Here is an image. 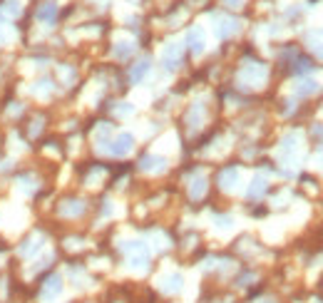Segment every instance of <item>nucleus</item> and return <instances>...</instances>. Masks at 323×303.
Segmentation results:
<instances>
[{"label": "nucleus", "instance_id": "f257e3e1", "mask_svg": "<svg viewBox=\"0 0 323 303\" xmlns=\"http://www.w3.org/2000/svg\"><path fill=\"white\" fill-rule=\"evenodd\" d=\"M60 291H62V281H60V276H50V278L45 281V286H42V301H52V298H57Z\"/></svg>", "mask_w": 323, "mask_h": 303}, {"label": "nucleus", "instance_id": "f03ea898", "mask_svg": "<svg viewBox=\"0 0 323 303\" xmlns=\"http://www.w3.org/2000/svg\"><path fill=\"white\" fill-rule=\"evenodd\" d=\"M129 149H132V137H129V135H122V137L115 142V147H112L115 154H124V152H129Z\"/></svg>", "mask_w": 323, "mask_h": 303}, {"label": "nucleus", "instance_id": "20e7f679", "mask_svg": "<svg viewBox=\"0 0 323 303\" xmlns=\"http://www.w3.org/2000/svg\"><path fill=\"white\" fill-rule=\"evenodd\" d=\"M147 67H149V65H147V60H144V62H139L137 67L132 70V80H139V77H142V75L147 72Z\"/></svg>", "mask_w": 323, "mask_h": 303}, {"label": "nucleus", "instance_id": "7ed1b4c3", "mask_svg": "<svg viewBox=\"0 0 323 303\" xmlns=\"http://www.w3.org/2000/svg\"><path fill=\"white\" fill-rule=\"evenodd\" d=\"M167 291H179L182 288V278L179 276H171V278H167V286H164Z\"/></svg>", "mask_w": 323, "mask_h": 303}]
</instances>
